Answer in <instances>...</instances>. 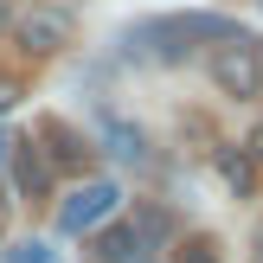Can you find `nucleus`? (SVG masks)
Returning a JSON list of instances; mask_svg holds the SVG:
<instances>
[{"label": "nucleus", "instance_id": "obj_1", "mask_svg": "<svg viewBox=\"0 0 263 263\" xmlns=\"http://www.w3.org/2000/svg\"><path fill=\"white\" fill-rule=\"evenodd\" d=\"M205 71H212V84H218V97H263V45H251L244 32H231V39H218L212 45V58H205Z\"/></svg>", "mask_w": 263, "mask_h": 263}, {"label": "nucleus", "instance_id": "obj_2", "mask_svg": "<svg viewBox=\"0 0 263 263\" xmlns=\"http://www.w3.org/2000/svg\"><path fill=\"white\" fill-rule=\"evenodd\" d=\"M116 205H122L116 180H90V186H77L71 199L58 205V231L64 238H84V231H97L103 218H116Z\"/></svg>", "mask_w": 263, "mask_h": 263}, {"label": "nucleus", "instance_id": "obj_3", "mask_svg": "<svg viewBox=\"0 0 263 263\" xmlns=\"http://www.w3.org/2000/svg\"><path fill=\"white\" fill-rule=\"evenodd\" d=\"M13 39H20V51H32V58H51V51L71 45V13H58V7H26L20 20H13Z\"/></svg>", "mask_w": 263, "mask_h": 263}, {"label": "nucleus", "instance_id": "obj_4", "mask_svg": "<svg viewBox=\"0 0 263 263\" xmlns=\"http://www.w3.org/2000/svg\"><path fill=\"white\" fill-rule=\"evenodd\" d=\"M7 167H13V193H20V199H45L51 193V161L39 154V141H13Z\"/></svg>", "mask_w": 263, "mask_h": 263}, {"label": "nucleus", "instance_id": "obj_5", "mask_svg": "<svg viewBox=\"0 0 263 263\" xmlns=\"http://www.w3.org/2000/svg\"><path fill=\"white\" fill-rule=\"evenodd\" d=\"M103 141H109V154H122V161H148V135L141 128H128V122H103Z\"/></svg>", "mask_w": 263, "mask_h": 263}, {"label": "nucleus", "instance_id": "obj_6", "mask_svg": "<svg viewBox=\"0 0 263 263\" xmlns=\"http://www.w3.org/2000/svg\"><path fill=\"white\" fill-rule=\"evenodd\" d=\"M45 141H51V148H45V161H58V167H84V141H77L71 135V128H64V122H45Z\"/></svg>", "mask_w": 263, "mask_h": 263}, {"label": "nucleus", "instance_id": "obj_7", "mask_svg": "<svg viewBox=\"0 0 263 263\" xmlns=\"http://www.w3.org/2000/svg\"><path fill=\"white\" fill-rule=\"evenodd\" d=\"M128 251H141V244H135V225H109L97 238V257L103 263H128Z\"/></svg>", "mask_w": 263, "mask_h": 263}, {"label": "nucleus", "instance_id": "obj_8", "mask_svg": "<svg viewBox=\"0 0 263 263\" xmlns=\"http://www.w3.org/2000/svg\"><path fill=\"white\" fill-rule=\"evenodd\" d=\"M218 174H225V186H238V193L257 186V161L251 154H218Z\"/></svg>", "mask_w": 263, "mask_h": 263}, {"label": "nucleus", "instance_id": "obj_9", "mask_svg": "<svg viewBox=\"0 0 263 263\" xmlns=\"http://www.w3.org/2000/svg\"><path fill=\"white\" fill-rule=\"evenodd\" d=\"M7 263H58V257H51V251H45L39 238H20V244L7 251Z\"/></svg>", "mask_w": 263, "mask_h": 263}, {"label": "nucleus", "instance_id": "obj_10", "mask_svg": "<svg viewBox=\"0 0 263 263\" xmlns=\"http://www.w3.org/2000/svg\"><path fill=\"white\" fill-rule=\"evenodd\" d=\"M174 263H218V251H212L205 238H193V244H180V251H174Z\"/></svg>", "mask_w": 263, "mask_h": 263}, {"label": "nucleus", "instance_id": "obj_11", "mask_svg": "<svg viewBox=\"0 0 263 263\" xmlns=\"http://www.w3.org/2000/svg\"><path fill=\"white\" fill-rule=\"evenodd\" d=\"M13 103H20V84H13V77H0V109H13Z\"/></svg>", "mask_w": 263, "mask_h": 263}, {"label": "nucleus", "instance_id": "obj_12", "mask_svg": "<svg viewBox=\"0 0 263 263\" xmlns=\"http://www.w3.org/2000/svg\"><path fill=\"white\" fill-rule=\"evenodd\" d=\"M251 161H263V128H257V135H251Z\"/></svg>", "mask_w": 263, "mask_h": 263}, {"label": "nucleus", "instance_id": "obj_13", "mask_svg": "<svg viewBox=\"0 0 263 263\" xmlns=\"http://www.w3.org/2000/svg\"><path fill=\"white\" fill-rule=\"evenodd\" d=\"M7 148H13V141H7V135H0V161H7Z\"/></svg>", "mask_w": 263, "mask_h": 263}]
</instances>
